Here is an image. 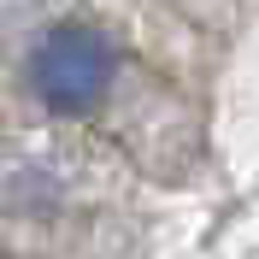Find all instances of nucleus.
Here are the masks:
<instances>
[{
	"instance_id": "f257e3e1",
	"label": "nucleus",
	"mask_w": 259,
	"mask_h": 259,
	"mask_svg": "<svg viewBox=\"0 0 259 259\" xmlns=\"http://www.w3.org/2000/svg\"><path fill=\"white\" fill-rule=\"evenodd\" d=\"M30 77H35V95L53 112L82 118L112 89V48H106V35L82 30V24H59V30L41 35V48L30 59Z\"/></svg>"
}]
</instances>
